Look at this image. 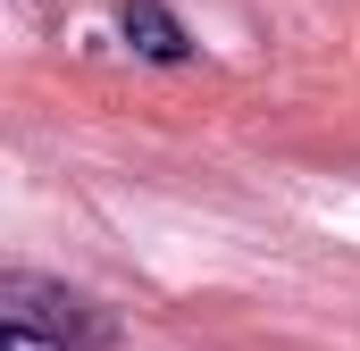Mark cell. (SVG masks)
<instances>
[{"mask_svg": "<svg viewBox=\"0 0 360 351\" xmlns=\"http://www.w3.org/2000/svg\"><path fill=\"white\" fill-rule=\"evenodd\" d=\"M0 326H25V335H42V343H59V351H109L117 343V318L101 301L68 293V284H42L25 267L0 276Z\"/></svg>", "mask_w": 360, "mask_h": 351, "instance_id": "1", "label": "cell"}, {"mask_svg": "<svg viewBox=\"0 0 360 351\" xmlns=\"http://www.w3.org/2000/svg\"><path fill=\"white\" fill-rule=\"evenodd\" d=\"M117 34H126L134 59H151V67H184V59H193V34L176 25V8H160V0H126V8H117Z\"/></svg>", "mask_w": 360, "mask_h": 351, "instance_id": "2", "label": "cell"}, {"mask_svg": "<svg viewBox=\"0 0 360 351\" xmlns=\"http://www.w3.org/2000/svg\"><path fill=\"white\" fill-rule=\"evenodd\" d=\"M0 351H59V343H42V335H25V326H0Z\"/></svg>", "mask_w": 360, "mask_h": 351, "instance_id": "3", "label": "cell"}]
</instances>
